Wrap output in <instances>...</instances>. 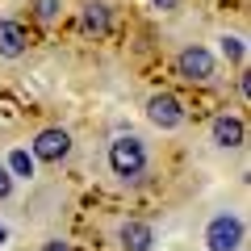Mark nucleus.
I'll return each mask as SVG.
<instances>
[{
    "label": "nucleus",
    "mask_w": 251,
    "mask_h": 251,
    "mask_svg": "<svg viewBox=\"0 0 251 251\" xmlns=\"http://www.w3.org/2000/svg\"><path fill=\"white\" fill-rule=\"evenodd\" d=\"M109 172L117 180H138L147 172V143L138 134H117L109 143Z\"/></svg>",
    "instance_id": "obj_1"
},
{
    "label": "nucleus",
    "mask_w": 251,
    "mask_h": 251,
    "mask_svg": "<svg viewBox=\"0 0 251 251\" xmlns=\"http://www.w3.org/2000/svg\"><path fill=\"white\" fill-rule=\"evenodd\" d=\"M243 243H247V226L239 214L222 209L205 222V251H243Z\"/></svg>",
    "instance_id": "obj_2"
},
{
    "label": "nucleus",
    "mask_w": 251,
    "mask_h": 251,
    "mask_svg": "<svg viewBox=\"0 0 251 251\" xmlns=\"http://www.w3.org/2000/svg\"><path fill=\"white\" fill-rule=\"evenodd\" d=\"M214 72H218V59L205 46H184V50L176 54V75L184 84H209Z\"/></svg>",
    "instance_id": "obj_3"
},
{
    "label": "nucleus",
    "mask_w": 251,
    "mask_h": 251,
    "mask_svg": "<svg viewBox=\"0 0 251 251\" xmlns=\"http://www.w3.org/2000/svg\"><path fill=\"white\" fill-rule=\"evenodd\" d=\"M29 155H34L38 163H63L67 155H72V134H67L63 126H46V130H38V134H34Z\"/></svg>",
    "instance_id": "obj_4"
},
{
    "label": "nucleus",
    "mask_w": 251,
    "mask_h": 251,
    "mask_svg": "<svg viewBox=\"0 0 251 251\" xmlns=\"http://www.w3.org/2000/svg\"><path fill=\"white\" fill-rule=\"evenodd\" d=\"M147 122L155 130H180L184 126V100L176 92H151L147 97Z\"/></svg>",
    "instance_id": "obj_5"
},
{
    "label": "nucleus",
    "mask_w": 251,
    "mask_h": 251,
    "mask_svg": "<svg viewBox=\"0 0 251 251\" xmlns=\"http://www.w3.org/2000/svg\"><path fill=\"white\" fill-rule=\"evenodd\" d=\"M209 138H214V147H222V151H239V147L247 143V126L234 113H218L214 126H209Z\"/></svg>",
    "instance_id": "obj_6"
},
{
    "label": "nucleus",
    "mask_w": 251,
    "mask_h": 251,
    "mask_svg": "<svg viewBox=\"0 0 251 251\" xmlns=\"http://www.w3.org/2000/svg\"><path fill=\"white\" fill-rule=\"evenodd\" d=\"M29 50V29L17 17H0V59H21Z\"/></svg>",
    "instance_id": "obj_7"
},
{
    "label": "nucleus",
    "mask_w": 251,
    "mask_h": 251,
    "mask_svg": "<svg viewBox=\"0 0 251 251\" xmlns=\"http://www.w3.org/2000/svg\"><path fill=\"white\" fill-rule=\"evenodd\" d=\"M117 247L122 251H151L155 247V226L143 218H130V222L117 226Z\"/></svg>",
    "instance_id": "obj_8"
},
{
    "label": "nucleus",
    "mask_w": 251,
    "mask_h": 251,
    "mask_svg": "<svg viewBox=\"0 0 251 251\" xmlns=\"http://www.w3.org/2000/svg\"><path fill=\"white\" fill-rule=\"evenodd\" d=\"M80 25H84V34L105 38L113 29V9H109L105 0H84L80 4Z\"/></svg>",
    "instance_id": "obj_9"
},
{
    "label": "nucleus",
    "mask_w": 251,
    "mask_h": 251,
    "mask_svg": "<svg viewBox=\"0 0 251 251\" xmlns=\"http://www.w3.org/2000/svg\"><path fill=\"white\" fill-rule=\"evenodd\" d=\"M4 168L13 172V180H34L38 176V159L25 151V147H17V151H9V159H4Z\"/></svg>",
    "instance_id": "obj_10"
},
{
    "label": "nucleus",
    "mask_w": 251,
    "mask_h": 251,
    "mask_svg": "<svg viewBox=\"0 0 251 251\" xmlns=\"http://www.w3.org/2000/svg\"><path fill=\"white\" fill-rule=\"evenodd\" d=\"M29 9H34V17L42 25H54L63 17V0H29Z\"/></svg>",
    "instance_id": "obj_11"
},
{
    "label": "nucleus",
    "mask_w": 251,
    "mask_h": 251,
    "mask_svg": "<svg viewBox=\"0 0 251 251\" xmlns=\"http://www.w3.org/2000/svg\"><path fill=\"white\" fill-rule=\"evenodd\" d=\"M222 54H226V59H230V63H243V59H247V46H243V38H222Z\"/></svg>",
    "instance_id": "obj_12"
},
{
    "label": "nucleus",
    "mask_w": 251,
    "mask_h": 251,
    "mask_svg": "<svg viewBox=\"0 0 251 251\" xmlns=\"http://www.w3.org/2000/svg\"><path fill=\"white\" fill-rule=\"evenodd\" d=\"M13 197V172L0 163V201H9Z\"/></svg>",
    "instance_id": "obj_13"
},
{
    "label": "nucleus",
    "mask_w": 251,
    "mask_h": 251,
    "mask_svg": "<svg viewBox=\"0 0 251 251\" xmlns=\"http://www.w3.org/2000/svg\"><path fill=\"white\" fill-rule=\"evenodd\" d=\"M38 251H72V243H63V239H46Z\"/></svg>",
    "instance_id": "obj_14"
},
{
    "label": "nucleus",
    "mask_w": 251,
    "mask_h": 251,
    "mask_svg": "<svg viewBox=\"0 0 251 251\" xmlns=\"http://www.w3.org/2000/svg\"><path fill=\"white\" fill-rule=\"evenodd\" d=\"M151 4H155L159 13H172V9H176V0H151Z\"/></svg>",
    "instance_id": "obj_15"
},
{
    "label": "nucleus",
    "mask_w": 251,
    "mask_h": 251,
    "mask_svg": "<svg viewBox=\"0 0 251 251\" xmlns=\"http://www.w3.org/2000/svg\"><path fill=\"white\" fill-rule=\"evenodd\" d=\"M4 239H9V230H4V226H0V243H4Z\"/></svg>",
    "instance_id": "obj_16"
}]
</instances>
